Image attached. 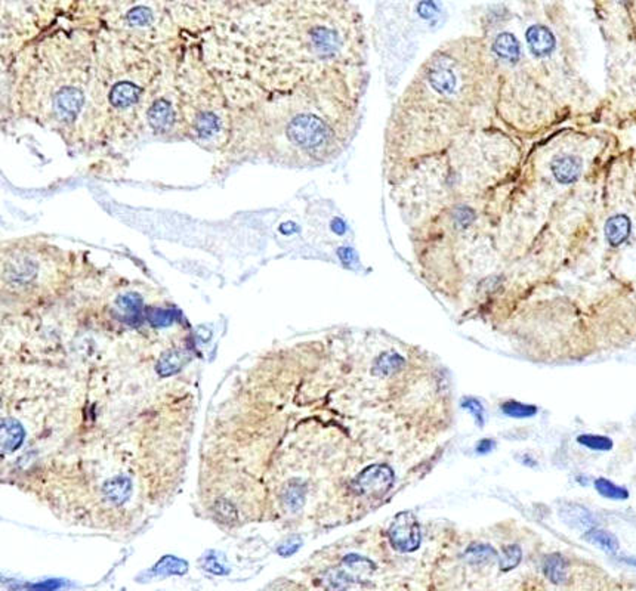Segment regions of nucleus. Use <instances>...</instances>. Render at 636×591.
I'll list each match as a JSON object with an SVG mask.
<instances>
[{
  "mask_svg": "<svg viewBox=\"0 0 636 591\" xmlns=\"http://www.w3.org/2000/svg\"><path fill=\"white\" fill-rule=\"evenodd\" d=\"M495 446H496V442L493 441V439H482L478 442L477 445V453L479 454H487L490 451L495 450Z\"/></svg>",
  "mask_w": 636,
  "mask_h": 591,
  "instance_id": "nucleus-33",
  "label": "nucleus"
},
{
  "mask_svg": "<svg viewBox=\"0 0 636 591\" xmlns=\"http://www.w3.org/2000/svg\"><path fill=\"white\" fill-rule=\"evenodd\" d=\"M595 488L599 492L602 497L610 498V500H626L629 498V492L628 489H624L616 484H612L608 479H597L595 480Z\"/></svg>",
  "mask_w": 636,
  "mask_h": 591,
  "instance_id": "nucleus-22",
  "label": "nucleus"
},
{
  "mask_svg": "<svg viewBox=\"0 0 636 591\" xmlns=\"http://www.w3.org/2000/svg\"><path fill=\"white\" fill-rule=\"evenodd\" d=\"M404 365V358L396 352H387L380 355L373 364V374L379 377H388L396 374Z\"/></svg>",
  "mask_w": 636,
  "mask_h": 591,
  "instance_id": "nucleus-15",
  "label": "nucleus"
},
{
  "mask_svg": "<svg viewBox=\"0 0 636 591\" xmlns=\"http://www.w3.org/2000/svg\"><path fill=\"white\" fill-rule=\"evenodd\" d=\"M301 544H302L301 538H298V537H292L289 541H286V543L281 544V545L279 547V554H281L283 557H289V556H292L293 553H296V552L299 550Z\"/></svg>",
  "mask_w": 636,
  "mask_h": 591,
  "instance_id": "nucleus-31",
  "label": "nucleus"
},
{
  "mask_svg": "<svg viewBox=\"0 0 636 591\" xmlns=\"http://www.w3.org/2000/svg\"><path fill=\"white\" fill-rule=\"evenodd\" d=\"M2 78L3 117L48 129L73 151H98L94 31L52 24L2 60Z\"/></svg>",
  "mask_w": 636,
  "mask_h": 591,
  "instance_id": "nucleus-3",
  "label": "nucleus"
},
{
  "mask_svg": "<svg viewBox=\"0 0 636 591\" xmlns=\"http://www.w3.org/2000/svg\"><path fill=\"white\" fill-rule=\"evenodd\" d=\"M561 516L567 523L573 525L574 528H589L590 529L592 525H594V518H592V514L585 507H580V506H567L565 509L561 510Z\"/></svg>",
  "mask_w": 636,
  "mask_h": 591,
  "instance_id": "nucleus-17",
  "label": "nucleus"
},
{
  "mask_svg": "<svg viewBox=\"0 0 636 591\" xmlns=\"http://www.w3.org/2000/svg\"><path fill=\"white\" fill-rule=\"evenodd\" d=\"M284 504L289 507L292 511L302 509L305 502V487L301 484H292L286 488L284 492Z\"/></svg>",
  "mask_w": 636,
  "mask_h": 591,
  "instance_id": "nucleus-24",
  "label": "nucleus"
},
{
  "mask_svg": "<svg viewBox=\"0 0 636 591\" xmlns=\"http://www.w3.org/2000/svg\"><path fill=\"white\" fill-rule=\"evenodd\" d=\"M462 407L465 410H468L470 414H472V417L475 419V423L479 426V428H482V426H484L486 423V411H484V407H482V403L475 399V398H465L462 401Z\"/></svg>",
  "mask_w": 636,
  "mask_h": 591,
  "instance_id": "nucleus-27",
  "label": "nucleus"
},
{
  "mask_svg": "<svg viewBox=\"0 0 636 591\" xmlns=\"http://www.w3.org/2000/svg\"><path fill=\"white\" fill-rule=\"evenodd\" d=\"M543 572L554 584H561L567 578V562L561 554L547 556L543 562Z\"/></svg>",
  "mask_w": 636,
  "mask_h": 591,
  "instance_id": "nucleus-16",
  "label": "nucleus"
},
{
  "mask_svg": "<svg viewBox=\"0 0 636 591\" xmlns=\"http://www.w3.org/2000/svg\"><path fill=\"white\" fill-rule=\"evenodd\" d=\"M197 37L231 113L367 67L361 21L339 0H262Z\"/></svg>",
  "mask_w": 636,
  "mask_h": 591,
  "instance_id": "nucleus-1",
  "label": "nucleus"
},
{
  "mask_svg": "<svg viewBox=\"0 0 636 591\" xmlns=\"http://www.w3.org/2000/svg\"><path fill=\"white\" fill-rule=\"evenodd\" d=\"M552 173L556 182L563 185L573 183L578 179L580 173H582V163L573 156L558 157L552 163Z\"/></svg>",
  "mask_w": 636,
  "mask_h": 591,
  "instance_id": "nucleus-10",
  "label": "nucleus"
},
{
  "mask_svg": "<svg viewBox=\"0 0 636 591\" xmlns=\"http://www.w3.org/2000/svg\"><path fill=\"white\" fill-rule=\"evenodd\" d=\"M130 494V484L127 478L125 476H116L109 479L104 485V495L108 501H112L116 506H122L123 502L129 498Z\"/></svg>",
  "mask_w": 636,
  "mask_h": 591,
  "instance_id": "nucleus-13",
  "label": "nucleus"
},
{
  "mask_svg": "<svg viewBox=\"0 0 636 591\" xmlns=\"http://www.w3.org/2000/svg\"><path fill=\"white\" fill-rule=\"evenodd\" d=\"M148 320L152 325H156V327H168L175 320V312L172 309L156 308L148 312Z\"/></svg>",
  "mask_w": 636,
  "mask_h": 591,
  "instance_id": "nucleus-28",
  "label": "nucleus"
},
{
  "mask_svg": "<svg viewBox=\"0 0 636 591\" xmlns=\"http://www.w3.org/2000/svg\"><path fill=\"white\" fill-rule=\"evenodd\" d=\"M177 87L184 140L221 156L231 139V107L203 57L199 37L185 31L177 61Z\"/></svg>",
  "mask_w": 636,
  "mask_h": 591,
  "instance_id": "nucleus-5",
  "label": "nucleus"
},
{
  "mask_svg": "<svg viewBox=\"0 0 636 591\" xmlns=\"http://www.w3.org/2000/svg\"><path fill=\"white\" fill-rule=\"evenodd\" d=\"M497 556L496 550L487 544H472L465 552V561L469 565L479 566L491 562Z\"/></svg>",
  "mask_w": 636,
  "mask_h": 591,
  "instance_id": "nucleus-18",
  "label": "nucleus"
},
{
  "mask_svg": "<svg viewBox=\"0 0 636 591\" xmlns=\"http://www.w3.org/2000/svg\"><path fill=\"white\" fill-rule=\"evenodd\" d=\"M502 411L504 415L513 419H527L537 414V408L533 405H525L517 401H508L502 405Z\"/></svg>",
  "mask_w": 636,
  "mask_h": 591,
  "instance_id": "nucleus-23",
  "label": "nucleus"
},
{
  "mask_svg": "<svg viewBox=\"0 0 636 591\" xmlns=\"http://www.w3.org/2000/svg\"><path fill=\"white\" fill-rule=\"evenodd\" d=\"M394 480V470L387 464H373L364 469L354 480L351 487L358 495H363L367 498H379L387 494L392 488Z\"/></svg>",
  "mask_w": 636,
  "mask_h": 591,
  "instance_id": "nucleus-7",
  "label": "nucleus"
},
{
  "mask_svg": "<svg viewBox=\"0 0 636 591\" xmlns=\"http://www.w3.org/2000/svg\"><path fill=\"white\" fill-rule=\"evenodd\" d=\"M24 429L17 420L6 419L2 421V450L3 453L15 451L23 442Z\"/></svg>",
  "mask_w": 636,
  "mask_h": 591,
  "instance_id": "nucleus-14",
  "label": "nucleus"
},
{
  "mask_svg": "<svg viewBox=\"0 0 636 591\" xmlns=\"http://www.w3.org/2000/svg\"><path fill=\"white\" fill-rule=\"evenodd\" d=\"M181 46V43H179ZM179 46L172 53L144 114V135L164 140H184L182 118L177 87Z\"/></svg>",
  "mask_w": 636,
  "mask_h": 591,
  "instance_id": "nucleus-6",
  "label": "nucleus"
},
{
  "mask_svg": "<svg viewBox=\"0 0 636 591\" xmlns=\"http://www.w3.org/2000/svg\"><path fill=\"white\" fill-rule=\"evenodd\" d=\"M577 441L592 451H610L614 445L610 437L601 435H580Z\"/></svg>",
  "mask_w": 636,
  "mask_h": 591,
  "instance_id": "nucleus-25",
  "label": "nucleus"
},
{
  "mask_svg": "<svg viewBox=\"0 0 636 591\" xmlns=\"http://www.w3.org/2000/svg\"><path fill=\"white\" fill-rule=\"evenodd\" d=\"M186 355H188V354H186L185 350H175V352L164 356L161 359L160 365H159L160 376H163V377L172 376L175 371H177L178 368H181L186 363V358H188Z\"/></svg>",
  "mask_w": 636,
  "mask_h": 591,
  "instance_id": "nucleus-21",
  "label": "nucleus"
},
{
  "mask_svg": "<svg viewBox=\"0 0 636 591\" xmlns=\"http://www.w3.org/2000/svg\"><path fill=\"white\" fill-rule=\"evenodd\" d=\"M156 571L159 574H184L186 571V565L175 557H166L157 565Z\"/></svg>",
  "mask_w": 636,
  "mask_h": 591,
  "instance_id": "nucleus-29",
  "label": "nucleus"
},
{
  "mask_svg": "<svg viewBox=\"0 0 636 591\" xmlns=\"http://www.w3.org/2000/svg\"><path fill=\"white\" fill-rule=\"evenodd\" d=\"M619 2H629V0H619Z\"/></svg>",
  "mask_w": 636,
  "mask_h": 591,
  "instance_id": "nucleus-34",
  "label": "nucleus"
},
{
  "mask_svg": "<svg viewBox=\"0 0 636 591\" xmlns=\"http://www.w3.org/2000/svg\"><path fill=\"white\" fill-rule=\"evenodd\" d=\"M367 67L339 70L298 89L233 111L221 172L265 161L292 169L320 167L354 139L363 117Z\"/></svg>",
  "mask_w": 636,
  "mask_h": 591,
  "instance_id": "nucleus-2",
  "label": "nucleus"
},
{
  "mask_svg": "<svg viewBox=\"0 0 636 591\" xmlns=\"http://www.w3.org/2000/svg\"><path fill=\"white\" fill-rule=\"evenodd\" d=\"M493 52L497 55V58L506 61L509 64H517L521 58V45L518 39L512 33H500V35L493 42Z\"/></svg>",
  "mask_w": 636,
  "mask_h": 591,
  "instance_id": "nucleus-11",
  "label": "nucleus"
},
{
  "mask_svg": "<svg viewBox=\"0 0 636 591\" xmlns=\"http://www.w3.org/2000/svg\"><path fill=\"white\" fill-rule=\"evenodd\" d=\"M522 552L518 545H508L504 547L500 559H499V566L502 571H511V569L517 567L521 562Z\"/></svg>",
  "mask_w": 636,
  "mask_h": 591,
  "instance_id": "nucleus-26",
  "label": "nucleus"
},
{
  "mask_svg": "<svg viewBox=\"0 0 636 591\" xmlns=\"http://www.w3.org/2000/svg\"><path fill=\"white\" fill-rule=\"evenodd\" d=\"M218 511L222 514V519L224 520H234L236 519V509L233 504H229L228 501L225 500H221L218 502V506H216Z\"/></svg>",
  "mask_w": 636,
  "mask_h": 591,
  "instance_id": "nucleus-32",
  "label": "nucleus"
},
{
  "mask_svg": "<svg viewBox=\"0 0 636 591\" xmlns=\"http://www.w3.org/2000/svg\"><path fill=\"white\" fill-rule=\"evenodd\" d=\"M327 583L330 588H346L353 583V578L344 571H332L327 574Z\"/></svg>",
  "mask_w": 636,
  "mask_h": 591,
  "instance_id": "nucleus-30",
  "label": "nucleus"
},
{
  "mask_svg": "<svg viewBox=\"0 0 636 591\" xmlns=\"http://www.w3.org/2000/svg\"><path fill=\"white\" fill-rule=\"evenodd\" d=\"M630 234V221L628 216L616 215L606 224V237L611 246H620Z\"/></svg>",
  "mask_w": 636,
  "mask_h": 591,
  "instance_id": "nucleus-12",
  "label": "nucleus"
},
{
  "mask_svg": "<svg viewBox=\"0 0 636 591\" xmlns=\"http://www.w3.org/2000/svg\"><path fill=\"white\" fill-rule=\"evenodd\" d=\"M94 33L96 147L98 151L114 149L144 136L145 109L181 39L168 46L150 48L103 31Z\"/></svg>",
  "mask_w": 636,
  "mask_h": 591,
  "instance_id": "nucleus-4",
  "label": "nucleus"
},
{
  "mask_svg": "<svg viewBox=\"0 0 636 591\" xmlns=\"http://www.w3.org/2000/svg\"><path fill=\"white\" fill-rule=\"evenodd\" d=\"M388 535L392 545L403 553L418 550L422 541L418 518L412 511L398 513L389 527Z\"/></svg>",
  "mask_w": 636,
  "mask_h": 591,
  "instance_id": "nucleus-8",
  "label": "nucleus"
},
{
  "mask_svg": "<svg viewBox=\"0 0 636 591\" xmlns=\"http://www.w3.org/2000/svg\"><path fill=\"white\" fill-rule=\"evenodd\" d=\"M525 39H527L529 48L531 53L537 58H545L555 49V36L554 33L540 24L531 26L527 33H525Z\"/></svg>",
  "mask_w": 636,
  "mask_h": 591,
  "instance_id": "nucleus-9",
  "label": "nucleus"
},
{
  "mask_svg": "<svg viewBox=\"0 0 636 591\" xmlns=\"http://www.w3.org/2000/svg\"><path fill=\"white\" fill-rule=\"evenodd\" d=\"M585 538L592 543V544H595L598 547H601V549H604L607 552H611V553H616L619 550V541L617 538L614 537L612 534L604 531V529H589L588 534L585 535Z\"/></svg>",
  "mask_w": 636,
  "mask_h": 591,
  "instance_id": "nucleus-20",
  "label": "nucleus"
},
{
  "mask_svg": "<svg viewBox=\"0 0 636 591\" xmlns=\"http://www.w3.org/2000/svg\"><path fill=\"white\" fill-rule=\"evenodd\" d=\"M118 309L125 313L129 321H136L142 315V299L135 293H127L117 299Z\"/></svg>",
  "mask_w": 636,
  "mask_h": 591,
  "instance_id": "nucleus-19",
  "label": "nucleus"
}]
</instances>
